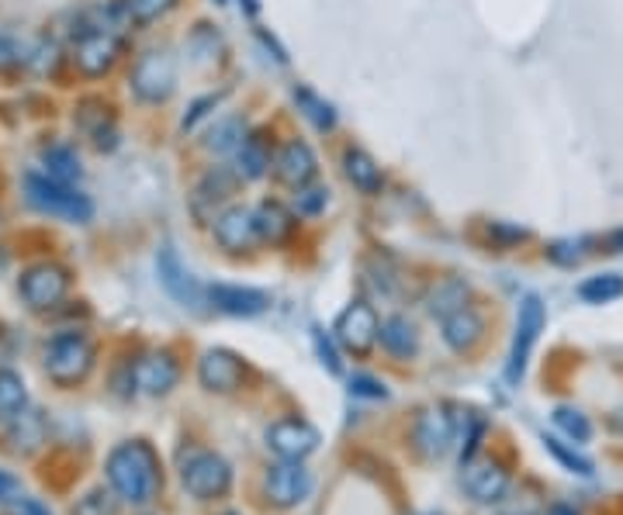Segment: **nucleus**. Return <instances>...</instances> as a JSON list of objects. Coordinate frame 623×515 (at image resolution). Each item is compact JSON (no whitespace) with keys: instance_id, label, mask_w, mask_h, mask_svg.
<instances>
[{"instance_id":"obj_1","label":"nucleus","mask_w":623,"mask_h":515,"mask_svg":"<svg viewBox=\"0 0 623 515\" xmlns=\"http://www.w3.org/2000/svg\"><path fill=\"white\" fill-rule=\"evenodd\" d=\"M104 474H108L112 492L128 505H149L163 487L160 457L146 440L118 443L104 460Z\"/></svg>"},{"instance_id":"obj_2","label":"nucleus","mask_w":623,"mask_h":515,"mask_svg":"<svg viewBox=\"0 0 623 515\" xmlns=\"http://www.w3.org/2000/svg\"><path fill=\"white\" fill-rule=\"evenodd\" d=\"M180 484L198 502L225 498L232 487V463L215 450H184L180 453Z\"/></svg>"},{"instance_id":"obj_3","label":"nucleus","mask_w":623,"mask_h":515,"mask_svg":"<svg viewBox=\"0 0 623 515\" xmlns=\"http://www.w3.org/2000/svg\"><path fill=\"white\" fill-rule=\"evenodd\" d=\"M45 374L60 384V388H76L94 371V343L84 332H56L42 353Z\"/></svg>"},{"instance_id":"obj_4","label":"nucleus","mask_w":623,"mask_h":515,"mask_svg":"<svg viewBox=\"0 0 623 515\" xmlns=\"http://www.w3.org/2000/svg\"><path fill=\"white\" fill-rule=\"evenodd\" d=\"M24 194H29L32 208L66 218V222H91V215H94V204L84 194H76L66 184H60V180L42 176V173L24 176Z\"/></svg>"},{"instance_id":"obj_5","label":"nucleus","mask_w":623,"mask_h":515,"mask_svg":"<svg viewBox=\"0 0 623 515\" xmlns=\"http://www.w3.org/2000/svg\"><path fill=\"white\" fill-rule=\"evenodd\" d=\"M543 322H548V312H543V301L537 294H527L519 301V315H516V332H513V350H509V364H506V380L519 384L527 374L530 353L543 332Z\"/></svg>"},{"instance_id":"obj_6","label":"nucleus","mask_w":623,"mask_h":515,"mask_svg":"<svg viewBox=\"0 0 623 515\" xmlns=\"http://www.w3.org/2000/svg\"><path fill=\"white\" fill-rule=\"evenodd\" d=\"M312 487H316V478L305 468V460H277L264 474V498L274 508H298L312 495Z\"/></svg>"},{"instance_id":"obj_7","label":"nucleus","mask_w":623,"mask_h":515,"mask_svg":"<svg viewBox=\"0 0 623 515\" xmlns=\"http://www.w3.org/2000/svg\"><path fill=\"white\" fill-rule=\"evenodd\" d=\"M412 440L426 460H440L451 447H457V416H451L447 405H430L415 416Z\"/></svg>"},{"instance_id":"obj_8","label":"nucleus","mask_w":623,"mask_h":515,"mask_svg":"<svg viewBox=\"0 0 623 515\" xmlns=\"http://www.w3.org/2000/svg\"><path fill=\"white\" fill-rule=\"evenodd\" d=\"M180 380V364L173 353H146L128 367V388L142 398H163L177 388Z\"/></svg>"},{"instance_id":"obj_9","label":"nucleus","mask_w":623,"mask_h":515,"mask_svg":"<svg viewBox=\"0 0 623 515\" xmlns=\"http://www.w3.org/2000/svg\"><path fill=\"white\" fill-rule=\"evenodd\" d=\"M332 336H336V343H340L353 356L371 353V346L381 336V322L374 315V308L368 301L347 304L344 312H340V319H336V325H332Z\"/></svg>"},{"instance_id":"obj_10","label":"nucleus","mask_w":623,"mask_h":515,"mask_svg":"<svg viewBox=\"0 0 623 515\" xmlns=\"http://www.w3.org/2000/svg\"><path fill=\"white\" fill-rule=\"evenodd\" d=\"M18 291H21L24 304L35 308V312H45V308H56L66 298L70 273L60 264H35V267H29L21 273Z\"/></svg>"},{"instance_id":"obj_11","label":"nucleus","mask_w":623,"mask_h":515,"mask_svg":"<svg viewBox=\"0 0 623 515\" xmlns=\"http://www.w3.org/2000/svg\"><path fill=\"white\" fill-rule=\"evenodd\" d=\"M177 87V66H173V56L167 49H152V53L139 56L136 69H133V90L149 100V105H160L167 100Z\"/></svg>"},{"instance_id":"obj_12","label":"nucleus","mask_w":623,"mask_h":515,"mask_svg":"<svg viewBox=\"0 0 623 515\" xmlns=\"http://www.w3.org/2000/svg\"><path fill=\"white\" fill-rule=\"evenodd\" d=\"M264 440H267V450L277 460H308L312 453L319 450L323 436H319L316 426H308L305 419H277V422L267 426Z\"/></svg>"},{"instance_id":"obj_13","label":"nucleus","mask_w":623,"mask_h":515,"mask_svg":"<svg viewBox=\"0 0 623 515\" xmlns=\"http://www.w3.org/2000/svg\"><path fill=\"white\" fill-rule=\"evenodd\" d=\"M198 380H201V388L212 395H232L243 388L246 367H243V360L229 350H204L198 360Z\"/></svg>"},{"instance_id":"obj_14","label":"nucleus","mask_w":623,"mask_h":515,"mask_svg":"<svg viewBox=\"0 0 623 515\" xmlns=\"http://www.w3.org/2000/svg\"><path fill=\"white\" fill-rule=\"evenodd\" d=\"M156 273H160V285L167 288V294L177 301V304H184V308H201L208 301V291L194 280V273L180 264V256L177 249L163 246L160 256H156Z\"/></svg>"},{"instance_id":"obj_15","label":"nucleus","mask_w":623,"mask_h":515,"mask_svg":"<svg viewBox=\"0 0 623 515\" xmlns=\"http://www.w3.org/2000/svg\"><path fill=\"white\" fill-rule=\"evenodd\" d=\"M118 49H122L118 35H115L112 29H104V24H94V29H87V32L81 35V42H76L73 60H76V66H81V73H87V76H104V73L115 66Z\"/></svg>"},{"instance_id":"obj_16","label":"nucleus","mask_w":623,"mask_h":515,"mask_svg":"<svg viewBox=\"0 0 623 515\" xmlns=\"http://www.w3.org/2000/svg\"><path fill=\"white\" fill-rule=\"evenodd\" d=\"M464 492L472 495V502L478 505H496L506 498L509 492V471L503 468L499 460H472L464 468Z\"/></svg>"},{"instance_id":"obj_17","label":"nucleus","mask_w":623,"mask_h":515,"mask_svg":"<svg viewBox=\"0 0 623 515\" xmlns=\"http://www.w3.org/2000/svg\"><path fill=\"white\" fill-rule=\"evenodd\" d=\"M208 301H212V308H219V312L236 315V319H256L271 308L267 291L240 288V285H212L208 288Z\"/></svg>"},{"instance_id":"obj_18","label":"nucleus","mask_w":623,"mask_h":515,"mask_svg":"<svg viewBox=\"0 0 623 515\" xmlns=\"http://www.w3.org/2000/svg\"><path fill=\"white\" fill-rule=\"evenodd\" d=\"M274 173L281 184H288V187H308V180L316 176V152L298 139L284 142L274 157Z\"/></svg>"},{"instance_id":"obj_19","label":"nucleus","mask_w":623,"mask_h":515,"mask_svg":"<svg viewBox=\"0 0 623 515\" xmlns=\"http://www.w3.org/2000/svg\"><path fill=\"white\" fill-rule=\"evenodd\" d=\"M215 243L229 253H243L260 243L250 208H229L215 218Z\"/></svg>"},{"instance_id":"obj_20","label":"nucleus","mask_w":623,"mask_h":515,"mask_svg":"<svg viewBox=\"0 0 623 515\" xmlns=\"http://www.w3.org/2000/svg\"><path fill=\"white\" fill-rule=\"evenodd\" d=\"M440 336H444V343L454 350V353H472L482 336H485V322L482 315L475 312V308H457L454 315H447L444 322H440Z\"/></svg>"},{"instance_id":"obj_21","label":"nucleus","mask_w":623,"mask_h":515,"mask_svg":"<svg viewBox=\"0 0 623 515\" xmlns=\"http://www.w3.org/2000/svg\"><path fill=\"white\" fill-rule=\"evenodd\" d=\"M253 222H256L260 243H267V246H281L284 239L292 236V228H295L292 212L284 208V204H277V201L256 204V208H253Z\"/></svg>"},{"instance_id":"obj_22","label":"nucleus","mask_w":623,"mask_h":515,"mask_svg":"<svg viewBox=\"0 0 623 515\" xmlns=\"http://www.w3.org/2000/svg\"><path fill=\"white\" fill-rule=\"evenodd\" d=\"M378 340L388 353L399 356V360H409V356H415V350H420V332H415V325L402 315L384 319Z\"/></svg>"},{"instance_id":"obj_23","label":"nucleus","mask_w":623,"mask_h":515,"mask_svg":"<svg viewBox=\"0 0 623 515\" xmlns=\"http://www.w3.org/2000/svg\"><path fill=\"white\" fill-rule=\"evenodd\" d=\"M8 440H11V450L14 453H32L45 443V419L42 411H29L24 408L14 422H8Z\"/></svg>"},{"instance_id":"obj_24","label":"nucleus","mask_w":623,"mask_h":515,"mask_svg":"<svg viewBox=\"0 0 623 515\" xmlns=\"http://www.w3.org/2000/svg\"><path fill=\"white\" fill-rule=\"evenodd\" d=\"M467 285L461 277H447V280H440V285L430 291V298H426V312L433 315V319H440L444 322L447 315H454L457 308H464L467 304Z\"/></svg>"},{"instance_id":"obj_25","label":"nucleus","mask_w":623,"mask_h":515,"mask_svg":"<svg viewBox=\"0 0 623 515\" xmlns=\"http://www.w3.org/2000/svg\"><path fill=\"white\" fill-rule=\"evenodd\" d=\"M344 170H347V180L357 187V191H363V194H378L381 191V167L368 157V152L363 149H350L347 157H344Z\"/></svg>"},{"instance_id":"obj_26","label":"nucleus","mask_w":623,"mask_h":515,"mask_svg":"<svg viewBox=\"0 0 623 515\" xmlns=\"http://www.w3.org/2000/svg\"><path fill=\"white\" fill-rule=\"evenodd\" d=\"M246 142V121L240 115H225L219 118L212 128H208V139H204V149L208 152H240V146Z\"/></svg>"},{"instance_id":"obj_27","label":"nucleus","mask_w":623,"mask_h":515,"mask_svg":"<svg viewBox=\"0 0 623 515\" xmlns=\"http://www.w3.org/2000/svg\"><path fill=\"white\" fill-rule=\"evenodd\" d=\"M232 187H236V176H232L229 170H212L198 184V191H194V212L201 218H212V208H208V204L225 201L232 194Z\"/></svg>"},{"instance_id":"obj_28","label":"nucleus","mask_w":623,"mask_h":515,"mask_svg":"<svg viewBox=\"0 0 623 515\" xmlns=\"http://www.w3.org/2000/svg\"><path fill=\"white\" fill-rule=\"evenodd\" d=\"M24 408H29V388H24L21 374L0 371V426L14 422Z\"/></svg>"},{"instance_id":"obj_29","label":"nucleus","mask_w":623,"mask_h":515,"mask_svg":"<svg viewBox=\"0 0 623 515\" xmlns=\"http://www.w3.org/2000/svg\"><path fill=\"white\" fill-rule=\"evenodd\" d=\"M579 298L585 304H610V301L623 298V277L620 273H595L579 285Z\"/></svg>"},{"instance_id":"obj_30","label":"nucleus","mask_w":623,"mask_h":515,"mask_svg":"<svg viewBox=\"0 0 623 515\" xmlns=\"http://www.w3.org/2000/svg\"><path fill=\"white\" fill-rule=\"evenodd\" d=\"M267 167H271V152H267V146L260 142L256 136L246 139V142L240 146V152H236V176H243V180H256V176H264V173H267Z\"/></svg>"},{"instance_id":"obj_31","label":"nucleus","mask_w":623,"mask_h":515,"mask_svg":"<svg viewBox=\"0 0 623 515\" xmlns=\"http://www.w3.org/2000/svg\"><path fill=\"white\" fill-rule=\"evenodd\" d=\"M555 426H558L576 447H582V443L592 440V422H589V416H585L582 408L558 405V408H555Z\"/></svg>"},{"instance_id":"obj_32","label":"nucleus","mask_w":623,"mask_h":515,"mask_svg":"<svg viewBox=\"0 0 623 515\" xmlns=\"http://www.w3.org/2000/svg\"><path fill=\"white\" fill-rule=\"evenodd\" d=\"M543 450H548L561 468L568 471V474H579V478H592L595 474V468H592V460L589 457H582L576 447H568V443H561L558 436H543Z\"/></svg>"},{"instance_id":"obj_33","label":"nucleus","mask_w":623,"mask_h":515,"mask_svg":"<svg viewBox=\"0 0 623 515\" xmlns=\"http://www.w3.org/2000/svg\"><path fill=\"white\" fill-rule=\"evenodd\" d=\"M45 170L52 180H60V184H70V180L81 176V160H76V152L66 146H52L45 149Z\"/></svg>"},{"instance_id":"obj_34","label":"nucleus","mask_w":623,"mask_h":515,"mask_svg":"<svg viewBox=\"0 0 623 515\" xmlns=\"http://www.w3.org/2000/svg\"><path fill=\"white\" fill-rule=\"evenodd\" d=\"M295 100H298V108L305 111V118L316 125V128H323V132H329V128L336 125V111L326 105V100H323L316 90L298 87V90H295Z\"/></svg>"},{"instance_id":"obj_35","label":"nucleus","mask_w":623,"mask_h":515,"mask_svg":"<svg viewBox=\"0 0 623 515\" xmlns=\"http://www.w3.org/2000/svg\"><path fill=\"white\" fill-rule=\"evenodd\" d=\"M70 515H118V498L115 492H104V487H94L81 502L70 508Z\"/></svg>"},{"instance_id":"obj_36","label":"nucleus","mask_w":623,"mask_h":515,"mask_svg":"<svg viewBox=\"0 0 623 515\" xmlns=\"http://www.w3.org/2000/svg\"><path fill=\"white\" fill-rule=\"evenodd\" d=\"M585 256V239H558L548 246V260L558 267H576Z\"/></svg>"},{"instance_id":"obj_37","label":"nucleus","mask_w":623,"mask_h":515,"mask_svg":"<svg viewBox=\"0 0 623 515\" xmlns=\"http://www.w3.org/2000/svg\"><path fill=\"white\" fill-rule=\"evenodd\" d=\"M326 201H329V191L326 187H298L295 194V212L302 218H316L323 208H326Z\"/></svg>"},{"instance_id":"obj_38","label":"nucleus","mask_w":623,"mask_h":515,"mask_svg":"<svg viewBox=\"0 0 623 515\" xmlns=\"http://www.w3.org/2000/svg\"><path fill=\"white\" fill-rule=\"evenodd\" d=\"M173 4L177 0H128V14H133V21H139V24H149L160 14H167Z\"/></svg>"},{"instance_id":"obj_39","label":"nucleus","mask_w":623,"mask_h":515,"mask_svg":"<svg viewBox=\"0 0 623 515\" xmlns=\"http://www.w3.org/2000/svg\"><path fill=\"white\" fill-rule=\"evenodd\" d=\"M350 395H357V398H388V388L378 377L357 374V377H350Z\"/></svg>"},{"instance_id":"obj_40","label":"nucleus","mask_w":623,"mask_h":515,"mask_svg":"<svg viewBox=\"0 0 623 515\" xmlns=\"http://www.w3.org/2000/svg\"><path fill=\"white\" fill-rule=\"evenodd\" d=\"M312 340H316V350H319V356H323V364L329 367V374H340V371H344V367H340V356H336L332 343L323 336V329H312Z\"/></svg>"},{"instance_id":"obj_41","label":"nucleus","mask_w":623,"mask_h":515,"mask_svg":"<svg viewBox=\"0 0 623 515\" xmlns=\"http://www.w3.org/2000/svg\"><path fill=\"white\" fill-rule=\"evenodd\" d=\"M488 236L496 239L499 246H513V243H524V239H527V232H524V228H513V225L496 222V225L488 228Z\"/></svg>"},{"instance_id":"obj_42","label":"nucleus","mask_w":623,"mask_h":515,"mask_svg":"<svg viewBox=\"0 0 623 515\" xmlns=\"http://www.w3.org/2000/svg\"><path fill=\"white\" fill-rule=\"evenodd\" d=\"M215 105H219V97H204V100H198V105L191 108V115L184 118V128H188V132L198 125V118L204 115V108H215Z\"/></svg>"},{"instance_id":"obj_43","label":"nucleus","mask_w":623,"mask_h":515,"mask_svg":"<svg viewBox=\"0 0 623 515\" xmlns=\"http://www.w3.org/2000/svg\"><path fill=\"white\" fill-rule=\"evenodd\" d=\"M11 495H18V478L8 474V471H0V502H8Z\"/></svg>"},{"instance_id":"obj_44","label":"nucleus","mask_w":623,"mask_h":515,"mask_svg":"<svg viewBox=\"0 0 623 515\" xmlns=\"http://www.w3.org/2000/svg\"><path fill=\"white\" fill-rule=\"evenodd\" d=\"M18 515H49V508L39 498H18Z\"/></svg>"},{"instance_id":"obj_45","label":"nucleus","mask_w":623,"mask_h":515,"mask_svg":"<svg viewBox=\"0 0 623 515\" xmlns=\"http://www.w3.org/2000/svg\"><path fill=\"white\" fill-rule=\"evenodd\" d=\"M606 246H610V253H623V228L610 232V236H606Z\"/></svg>"},{"instance_id":"obj_46","label":"nucleus","mask_w":623,"mask_h":515,"mask_svg":"<svg viewBox=\"0 0 623 515\" xmlns=\"http://www.w3.org/2000/svg\"><path fill=\"white\" fill-rule=\"evenodd\" d=\"M610 429H613V432H620V436H623V405H620V408H613V411H610Z\"/></svg>"},{"instance_id":"obj_47","label":"nucleus","mask_w":623,"mask_h":515,"mask_svg":"<svg viewBox=\"0 0 623 515\" xmlns=\"http://www.w3.org/2000/svg\"><path fill=\"white\" fill-rule=\"evenodd\" d=\"M548 515H579V512L571 508V505H561V502H558V505H551V508H548Z\"/></svg>"},{"instance_id":"obj_48","label":"nucleus","mask_w":623,"mask_h":515,"mask_svg":"<svg viewBox=\"0 0 623 515\" xmlns=\"http://www.w3.org/2000/svg\"><path fill=\"white\" fill-rule=\"evenodd\" d=\"M240 4L246 8V14H250V18H253V14L260 11V4H256V0H240Z\"/></svg>"},{"instance_id":"obj_49","label":"nucleus","mask_w":623,"mask_h":515,"mask_svg":"<svg viewBox=\"0 0 623 515\" xmlns=\"http://www.w3.org/2000/svg\"><path fill=\"white\" fill-rule=\"evenodd\" d=\"M222 515H240V512H222Z\"/></svg>"},{"instance_id":"obj_50","label":"nucleus","mask_w":623,"mask_h":515,"mask_svg":"<svg viewBox=\"0 0 623 515\" xmlns=\"http://www.w3.org/2000/svg\"><path fill=\"white\" fill-rule=\"evenodd\" d=\"M215 4H225V0H215Z\"/></svg>"},{"instance_id":"obj_51","label":"nucleus","mask_w":623,"mask_h":515,"mask_svg":"<svg viewBox=\"0 0 623 515\" xmlns=\"http://www.w3.org/2000/svg\"><path fill=\"white\" fill-rule=\"evenodd\" d=\"M423 515H436V512H423Z\"/></svg>"}]
</instances>
